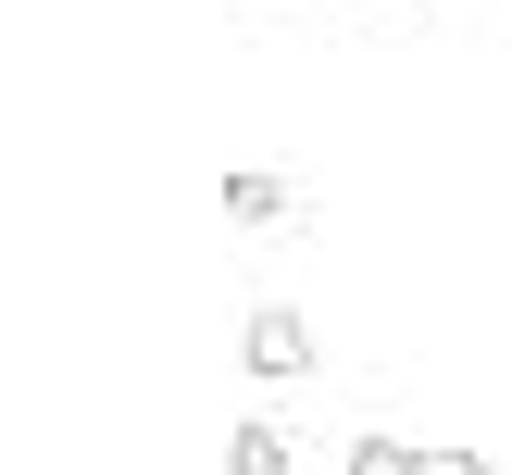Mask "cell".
<instances>
[{"label": "cell", "instance_id": "obj_2", "mask_svg": "<svg viewBox=\"0 0 512 475\" xmlns=\"http://www.w3.org/2000/svg\"><path fill=\"white\" fill-rule=\"evenodd\" d=\"M288 213H300V188L275 163H238V175H225V225H288Z\"/></svg>", "mask_w": 512, "mask_h": 475}, {"label": "cell", "instance_id": "obj_4", "mask_svg": "<svg viewBox=\"0 0 512 475\" xmlns=\"http://www.w3.org/2000/svg\"><path fill=\"white\" fill-rule=\"evenodd\" d=\"M338 475H413V438H350Z\"/></svg>", "mask_w": 512, "mask_h": 475}, {"label": "cell", "instance_id": "obj_5", "mask_svg": "<svg viewBox=\"0 0 512 475\" xmlns=\"http://www.w3.org/2000/svg\"><path fill=\"white\" fill-rule=\"evenodd\" d=\"M413 475H488V450H413Z\"/></svg>", "mask_w": 512, "mask_h": 475}, {"label": "cell", "instance_id": "obj_1", "mask_svg": "<svg viewBox=\"0 0 512 475\" xmlns=\"http://www.w3.org/2000/svg\"><path fill=\"white\" fill-rule=\"evenodd\" d=\"M238 363L263 375V388H300V375H313V325H300L288 300H263V313L238 325Z\"/></svg>", "mask_w": 512, "mask_h": 475}, {"label": "cell", "instance_id": "obj_3", "mask_svg": "<svg viewBox=\"0 0 512 475\" xmlns=\"http://www.w3.org/2000/svg\"><path fill=\"white\" fill-rule=\"evenodd\" d=\"M225 475H288V425H225Z\"/></svg>", "mask_w": 512, "mask_h": 475}]
</instances>
